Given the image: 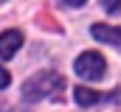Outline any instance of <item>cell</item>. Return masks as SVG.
Listing matches in <instances>:
<instances>
[{"label": "cell", "instance_id": "6da1fadb", "mask_svg": "<svg viewBox=\"0 0 121 112\" xmlns=\"http://www.w3.org/2000/svg\"><path fill=\"white\" fill-rule=\"evenodd\" d=\"M65 90V79L59 73H37L34 79L23 84V98L26 101H42V98H59Z\"/></svg>", "mask_w": 121, "mask_h": 112}, {"label": "cell", "instance_id": "7a4b0ae2", "mask_svg": "<svg viewBox=\"0 0 121 112\" xmlns=\"http://www.w3.org/2000/svg\"><path fill=\"white\" fill-rule=\"evenodd\" d=\"M76 73L82 76V79H90V81H99L101 76H104V70H107V62H104V56L96 53V51H87V53H82L76 59Z\"/></svg>", "mask_w": 121, "mask_h": 112}, {"label": "cell", "instance_id": "3957f363", "mask_svg": "<svg viewBox=\"0 0 121 112\" xmlns=\"http://www.w3.org/2000/svg\"><path fill=\"white\" fill-rule=\"evenodd\" d=\"M20 45H23V31H17V28L3 31L0 34V59H11Z\"/></svg>", "mask_w": 121, "mask_h": 112}, {"label": "cell", "instance_id": "277c9868", "mask_svg": "<svg viewBox=\"0 0 121 112\" xmlns=\"http://www.w3.org/2000/svg\"><path fill=\"white\" fill-rule=\"evenodd\" d=\"M90 34L99 39V42H110V45H118V48H121V28L104 25V23H96V25L90 28Z\"/></svg>", "mask_w": 121, "mask_h": 112}, {"label": "cell", "instance_id": "5b68a950", "mask_svg": "<svg viewBox=\"0 0 121 112\" xmlns=\"http://www.w3.org/2000/svg\"><path fill=\"white\" fill-rule=\"evenodd\" d=\"M73 98H76L79 107H96V104L101 101V92H96L90 87H76V90H73Z\"/></svg>", "mask_w": 121, "mask_h": 112}, {"label": "cell", "instance_id": "8992f818", "mask_svg": "<svg viewBox=\"0 0 121 112\" xmlns=\"http://www.w3.org/2000/svg\"><path fill=\"white\" fill-rule=\"evenodd\" d=\"M101 6H104L110 14H116V11L121 8V0H101Z\"/></svg>", "mask_w": 121, "mask_h": 112}, {"label": "cell", "instance_id": "52a82bcc", "mask_svg": "<svg viewBox=\"0 0 121 112\" xmlns=\"http://www.w3.org/2000/svg\"><path fill=\"white\" fill-rule=\"evenodd\" d=\"M9 81H11L9 70H6V67H0V90H3V87H9Z\"/></svg>", "mask_w": 121, "mask_h": 112}, {"label": "cell", "instance_id": "ba28073f", "mask_svg": "<svg viewBox=\"0 0 121 112\" xmlns=\"http://www.w3.org/2000/svg\"><path fill=\"white\" fill-rule=\"evenodd\" d=\"M59 3H65V6H85L87 0H59Z\"/></svg>", "mask_w": 121, "mask_h": 112}, {"label": "cell", "instance_id": "9c48e42d", "mask_svg": "<svg viewBox=\"0 0 121 112\" xmlns=\"http://www.w3.org/2000/svg\"><path fill=\"white\" fill-rule=\"evenodd\" d=\"M0 3H3V0H0Z\"/></svg>", "mask_w": 121, "mask_h": 112}]
</instances>
